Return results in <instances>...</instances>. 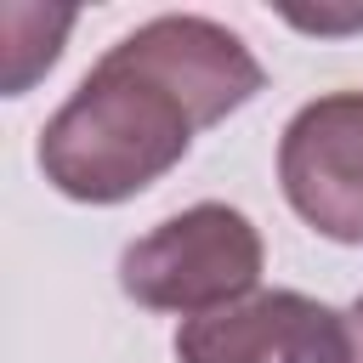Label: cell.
Returning a JSON list of instances; mask_svg holds the SVG:
<instances>
[{
  "label": "cell",
  "instance_id": "6da1fadb",
  "mask_svg": "<svg viewBox=\"0 0 363 363\" xmlns=\"http://www.w3.org/2000/svg\"><path fill=\"white\" fill-rule=\"evenodd\" d=\"M267 85L216 17L164 11L113 40L40 130V170L74 204H125L176 170L193 136Z\"/></svg>",
  "mask_w": 363,
  "mask_h": 363
},
{
  "label": "cell",
  "instance_id": "7a4b0ae2",
  "mask_svg": "<svg viewBox=\"0 0 363 363\" xmlns=\"http://www.w3.org/2000/svg\"><path fill=\"white\" fill-rule=\"evenodd\" d=\"M261 267H267V250H261L255 221L233 204L204 199V204L164 216L136 244H125L119 289L147 312L204 318V312H221L255 295Z\"/></svg>",
  "mask_w": 363,
  "mask_h": 363
},
{
  "label": "cell",
  "instance_id": "3957f363",
  "mask_svg": "<svg viewBox=\"0 0 363 363\" xmlns=\"http://www.w3.org/2000/svg\"><path fill=\"white\" fill-rule=\"evenodd\" d=\"M278 187L312 233L363 244V91H323L295 108L278 136Z\"/></svg>",
  "mask_w": 363,
  "mask_h": 363
},
{
  "label": "cell",
  "instance_id": "277c9868",
  "mask_svg": "<svg viewBox=\"0 0 363 363\" xmlns=\"http://www.w3.org/2000/svg\"><path fill=\"white\" fill-rule=\"evenodd\" d=\"M182 363H357L352 318L301 289H255L221 312L182 318Z\"/></svg>",
  "mask_w": 363,
  "mask_h": 363
},
{
  "label": "cell",
  "instance_id": "5b68a950",
  "mask_svg": "<svg viewBox=\"0 0 363 363\" xmlns=\"http://www.w3.org/2000/svg\"><path fill=\"white\" fill-rule=\"evenodd\" d=\"M346 318H352V335H357V363H363V295L352 301V312H346Z\"/></svg>",
  "mask_w": 363,
  "mask_h": 363
}]
</instances>
